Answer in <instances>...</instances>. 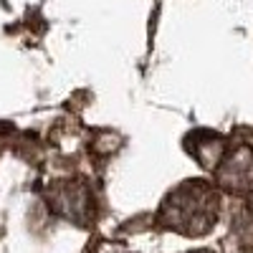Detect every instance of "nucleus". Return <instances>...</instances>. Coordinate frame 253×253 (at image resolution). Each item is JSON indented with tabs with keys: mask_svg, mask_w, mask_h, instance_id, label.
Masks as SVG:
<instances>
[{
	"mask_svg": "<svg viewBox=\"0 0 253 253\" xmlns=\"http://www.w3.org/2000/svg\"><path fill=\"white\" fill-rule=\"evenodd\" d=\"M53 208L58 210V213H63L69 220L84 225L89 218V208L94 205L91 200V193L89 187L84 182H63V185H56L53 190V198H51Z\"/></svg>",
	"mask_w": 253,
	"mask_h": 253,
	"instance_id": "2",
	"label": "nucleus"
},
{
	"mask_svg": "<svg viewBox=\"0 0 253 253\" xmlns=\"http://www.w3.org/2000/svg\"><path fill=\"white\" fill-rule=\"evenodd\" d=\"M195 253H208V251H195Z\"/></svg>",
	"mask_w": 253,
	"mask_h": 253,
	"instance_id": "3",
	"label": "nucleus"
},
{
	"mask_svg": "<svg viewBox=\"0 0 253 253\" xmlns=\"http://www.w3.org/2000/svg\"><path fill=\"white\" fill-rule=\"evenodd\" d=\"M218 208L220 200L213 187L203 180H190L167 195L160 210V220L177 233L203 236L218 220Z\"/></svg>",
	"mask_w": 253,
	"mask_h": 253,
	"instance_id": "1",
	"label": "nucleus"
}]
</instances>
